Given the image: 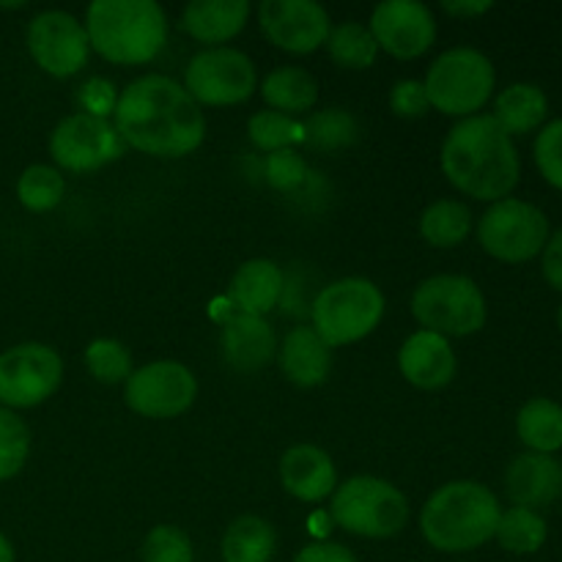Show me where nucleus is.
Segmentation results:
<instances>
[{"instance_id": "nucleus-1", "label": "nucleus", "mask_w": 562, "mask_h": 562, "mask_svg": "<svg viewBox=\"0 0 562 562\" xmlns=\"http://www.w3.org/2000/svg\"><path fill=\"white\" fill-rule=\"evenodd\" d=\"M115 130L126 146L151 157H184L203 143L206 119L181 82L146 75L115 97Z\"/></svg>"}, {"instance_id": "nucleus-2", "label": "nucleus", "mask_w": 562, "mask_h": 562, "mask_svg": "<svg viewBox=\"0 0 562 562\" xmlns=\"http://www.w3.org/2000/svg\"><path fill=\"white\" fill-rule=\"evenodd\" d=\"M442 170L450 184L477 201H503L519 184L521 162L508 132L494 115H470L442 143Z\"/></svg>"}, {"instance_id": "nucleus-3", "label": "nucleus", "mask_w": 562, "mask_h": 562, "mask_svg": "<svg viewBox=\"0 0 562 562\" xmlns=\"http://www.w3.org/2000/svg\"><path fill=\"white\" fill-rule=\"evenodd\" d=\"M91 49L113 64H148L168 42V16L157 0H93L86 14Z\"/></svg>"}, {"instance_id": "nucleus-4", "label": "nucleus", "mask_w": 562, "mask_h": 562, "mask_svg": "<svg viewBox=\"0 0 562 562\" xmlns=\"http://www.w3.org/2000/svg\"><path fill=\"white\" fill-rule=\"evenodd\" d=\"M499 514L492 488L475 481H453L437 488L423 505L420 530L439 552H472L492 541Z\"/></svg>"}, {"instance_id": "nucleus-5", "label": "nucleus", "mask_w": 562, "mask_h": 562, "mask_svg": "<svg viewBox=\"0 0 562 562\" xmlns=\"http://www.w3.org/2000/svg\"><path fill=\"white\" fill-rule=\"evenodd\" d=\"M329 516L351 536L393 538L409 521V503L384 477L355 475L335 488Z\"/></svg>"}, {"instance_id": "nucleus-6", "label": "nucleus", "mask_w": 562, "mask_h": 562, "mask_svg": "<svg viewBox=\"0 0 562 562\" xmlns=\"http://www.w3.org/2000/svg\"><path fill=\"white\" fill-rule=\"evenodd\" d=\"M311 316L313 329L329 349L357 344L382 322L384 294L366 278L335 280L318 291Z\"/></svg>"}, {"instance_id": "nucleus-7", "label": "nucleus", "mask_w": 562, "mask_h": 562, "mask_svg": "<svg viewBox=\"0 0 562 562\" xmlns=\"http://www.w3.org/2000/svg\"><path fill=\"white\" fill-rule=\"evenodd\" d=\"M494 66L481 49L453 47L445 49L428 69L426 97L431 108L445 115H475L494 91Z\"/></svg>"}, {"instance_id": "nucleus-8", "label": "nucleus", "mask_w": 562, "mask_h": 562, "mask_svg": "<svg viewBox=\"0 0 562 562\" xmlns=\"http://www.w3.org/2000/svg\"><path fill=\"white\" fill-rule=\"evenodd\" d=\"M412 316L428 333L464 338L486 324V300L467 274H434L412 294Z\"/></svg>"}, {"instance_id": "nucleus-9", "label": "nucleus", "mask_w": 562, "mask_h": 562, "mask_svg": "<svg viewBox=\"0 0 562 562\" xmlns=\"http://www.w3.org/2000/svg\"><path fill=\"white\" fill-rule=\"evenodd\" d=\"M483 250L505 263H525L536 258L549 241V220L532 203L503 198L492 203L477 223Z\"/></svg>"}, {"instance_id": "nucleus-10", "label": "nucleus", "mask_w": 562, "mask_h": 562, "mask_svg": "<svg viewBox=\"0 0 562 562\" xmlns=\"http://www.w3.org/2000/svg\"><path fill=\"white\" fill-rule=\"evenodd\" d=\"M258 86L256 64L234 47H212L192 55L184 71V88L195 102L228 108L252 97Z\"/></svg>"}, {"instance_id": "nucleus-11", "label": "nucleus", "mask_w": 562, "mask_h": 562, "mask_svg": "<svg viewBox=\"0 0 562 562\" xmlns=\"http://www.w3.org/2000/svg\"><path fill=\"white\" fill-rule=\"evenodd\" d=\"M64 382V360L53 346L20 344L0 355V404L31 409L55 395Z\"/></svg>"}, {"instance_id": "nucleus-12", "label": "nucleus", "mask_w": 562, "mask_h": 562, "mask_svg": "<svg viewBox=\"0 0 562 562\" xmlns=\"http://www.w3.org/2000/svg\"><path fill=\"white\" fill-rule=\"evenodd\" d=\"M198 382L192 371L181 362L159 360L132 371L126 379L124 401L132 412L151 420L179 417L195 404Z\"/></svg>"}, {"instance_id": "nucleus-13", "label": "nucleus", "mask_w": 562, "mask_h": 562, "mask_svg": "<svg viewBox=\"0 0 562 562\" xmlns=\"http://www.w3.org/2000/svg\"><path fill=\"white\" fill-rule=\"evenodd\" d=\"M126 143L113 121L91 113H75L49 135V154L64 170L88 173L124 154Z\"/></svg>"}, {"instance_id": "nucleus-14", "label": "nucleus", "mask_w": 562, "mask_h": 562, "mask_svg": "<svg viewBox=\"0 0 562 562\" xmlns=\"http://www.w3.org/2000/svg\"><path fill=\"white\" fill-rule=\"evenodd\" d=\"M27 49L33 60L53 77H71L86 66L91 42L88 31L69 11H42L27 25Z\"/></svg>"}, {"instance_id": "nucleus-15", "label": "nucleus", "mask_w": 562, "mask_h": 562, "mask_svg": "<svg viewBox=\"0 0 562 562\" xmlns=\"http://www.w3.org/2000/svg\"><path fill=\"white\" fill-rule=\"evenodd\" d=\"M258 20L274 47L285 53L307 55L327 44L329 14L316 0H263L258 5Z\"/></svg>"}, {"instance_id": "nucleus-16", "label": "nucleus", "mask_w": 562, "mask_h": 562, "mask_svg": "<svg viewBox=\"0 0 562 562\" xmlns=\"http://www.w3.org/2000/svg\"><path fill=\"white\" fill-rule=\"evenodd\" d=\"M368 27L379 49L401 60L423 55L437 38V20L420 0H382L373 9Z\"/></svg>"}, {"instance_id": "nucleus-17", "label": "nucleus", "mask_w": 562, "mask_h": 562, "mask_svg": "<svg viewBox=\"0 0 562 562\" xmlns=\"http://www.w3.org/2000/svg\"><path fill=\"white\" fill-rule=\"evenodd\" d=\"M223 357L234 371L256 373L278 355V335L263 316L234 311L223 322Z\"/></svg>"}, {"instance_id": "nucleus-18", "label": "nucleus", "mask_w": 562, "mask_h": 562, "mask_svg": "<svg viewBox=\"0 0 562 562\" xmlns=\"http://www.w3.org/2000/svg\"><path fill=\"white\" fill-rule=\"evenodd\" d=\"M398 368L409 384L420 390H442L456 379V351L445 335L420 333L409 335L398 351Z\"/></svg>"}, {"instance_id": "nucleus-19", "label": "nucleus", "mask_w": 562, "mask_h": 562, "mask_svg": "<svg viewBox=\"0 0 562 562\" xmlns=\"http://www.w3.org/2000/svg\"><path fill=\"white\" fill-rule=\"evenodd\" d=\"M505 492L516 508H547L562 494V464L547 453H521L505 472Z\"/></svg>"}, {"instance_id": "nucleus-20", "label": "nucleus", "mask_w": 562, "mask_h": 562, "mask_svg": "<svg viewBox=\"0 0 562 562\" xmlns=\"http://www.w3.org/2000/svg\"><path fill=\"white\" fill-rule=\"evenodd\" d=\"M280 483L302 503H322L335 492L338 472L333 459L316 445H294L280 459Z\"/></svg>"}, {"instance_id": "nucleus-21", "label": "nucleus", "mask_w": 562, "mask_h": 562, "mask_svg": "<svg viewBox=\"0 0 562 562\" xmlns=\"http://www.w3.org/2000/svg\"><path fill=\"white\" fill-rule=\"evenodd\" d=\"M280 368L296 387H316L333 371V349L318 338L316 329L300 324L280 344Z\"/></svg>"}, {"instance_id": "nucleus-22", "label": "nucleus", "mask_w": 562, "mask_h": 562, "mask_svg": "<svg viewBox=\"0 0 562 562\" xmlns=\"http://www.w3.org/2000/svg\"><path fill=\"white\" fill-rule=\"evenodd\" d=\"M252 5L247 0H192L181 25L195 42L225 44L247 25Z\"/></svg>"}, {"instance_id": "nucleus-23", "label": "nucleus", "mask_w": 562, "mask_h": 562, "mask_svg": "<svg viewBox=\"0 0 562 562\" xmlns=\"http://www.w3.org/2000/svg\"><path fill=\"white\" fill-rule=\"evenodd\" d=\"M285 289V278L280 267L269 258H250L236 269L231 280V300L241 313L267 316L280 302Z\"/></svg>"}, {"instance_id": "nucleus-24", "label": "nucleus", "mask_w": 562, "mask_h": 562, "mask_svg": "<svg viewBox=\"0 0 562 562\" xmlns=\"http://www.w3.org/2000/svg\"><path fill=\"white\" fill-rule=\"evenodd\" d=\"M549 113L547 93L532 82H516L508 86L494 102V121L514 135H527V132L538 130Z\"/></svg>"}, {"instance_id": "nucleus-25", "label": "nucleus", "mask_w": 562, "mask_h": 562, "mask_svg": "<svg viewBox=\"0 0 562 562\" xmlns=\"http://www.w3.org/2000/svg\"><path fill=\"white\" fill-rule=\"evenodd\" d=\"M263 102L285 115H296L311 110L318 102V82L302 66H280L269 71L261 82Z\"/></svg>"}, {"instance_id": "nucleus-26", "label": "nucleus", "mask_w": 562, "mask_h": 562, "mask_svg": "<svg viewBox=\"0 0 562 562\" xmlns=\"http://www.w3.org/2000/svg\"><path fill=\"white\" fill-rule=\"evenodd\" d=\"M278 549V532L261 516H239L223 536L225 562H272Z\"/></svg>"}, {"instance_id": "nucleus-27", "label": "nucleus", "mask_w": 562, "mask_h": 562, "mask_svg": "<svg viewBox=\"0 0 562 562\" xmlns=\"http://www.w3.org/2000/svg\"><path fill=\"white\" fill-rule=\"evenodd\" d=\"M516 431L530 453H547L562 448V406L549 398L527 401L516 417Z\"/></svg>"}, {"instance_id": "nucleus-28", "label": "nucleus", "mask_w": 562, "mask_h": 562, "mask_svg": "<svg viewBox=\"0 0 562 562\" xmlns=\"http://www.w3.org/2000/svg\"><path fill=\"white\" fill-rule=\"evenodd\" d=\"M472 212L461 201H434L420 217V234L434 247H456L470 236Z\"/></svg>"}, {"instance_id": "nucleus-29", "label": "nucleus", "mask_w": 562, "mask_h": 562, "mask_svg": "<svg viewBox=\"0 0 562 562\" xmlns=\"http://www.w3.org/2000/svg\"><path fill=\"white\" fill-rule=\"evenodd\" d=\"M494 538L510 554H532L547 543V521L538 510L508 508L499 514Z\"/></svg>"}, {"instance_id": "nucleus-30", "label": "nucleus", "mask_w": 562, "mask_h": 562, "mask_svg": "<svg viewBox=\"0 0 562 562\" xmlns=\"http://www.w3.org/2000/svg\"><path fill=\"white\" fill-rule=\"evenodd\" d=\"M329 58L344 69H368L376 60L379 44L362 22H340L327 36Z\"/></svg>"}, {"instance_id": "nucleus-31", "label": "nucleus", "mask_w": 562, "mask_h": 562, "mask_svg": "<svg viewBox=\"0 0 562 562\" xmlns=\"http://www.w3.org/2000/svg\"><path fill=\"white\" fill-rule=\"evenodd\" d=\"M305 130V146L318 148V151H338V148L351 146L357 140V119L344 108H327L313 113L302 124Z\"/></svg>"}, {"instance_id": "nucleus-32", "label": "nucleus", "mask_w": 562, "mask_h": 562, "mask_svg": "<svg viewBox=\"0 0 562 562\" xmlns=\"http://www.w3.org/2000/svg\"><path fill=\"white\" fill-rule=\"evenodd\" d=\"M247 135H250L252 146L261 151H283V148H294L296 143L305 140V130L294 115L278 113V110H261L247 124Z\"/></svg>"}, {"instance_id": "nucleus-33", "label": "nucleus", "mask_w": 562, "mask_h": 562, "mask_svg": "<svg viewBox=\"0 0 562 562\" xmlns=\"http://www.w3.org/2000/svg\"><path fill=\"white\" fill-rule=\"evenodd\" d=\"M66 190V181L58 168L53 165H31L22 170L20 181H16V198L31 212H49L60 203Z\"/></svg>"}, {"instance_id": "nucleus-34", "label": "nucleus", "mask_w": 562, "mask_h": 562, "mask_svg": "<svg viewBox=\"0 0 562 562\" xmlns=\"http://www.w3.org/2000/svg\"><path fill=\"white\" fill-rule=\"evenodd\" d=\"M86 366L97 382L119 384L132 376V355L121 340L113 338H97L88 344L86 349Z\"/></svg>"}, {"instance_id": "nucleus-35", "label": "nucleus", "mask_w": 562, "mask_h": 562, "mask_svg": "<svg viewBox=\"0 0 562 562\" xmlns=\"http://www.w3.org/2000/svg\"><path fill=\"white\" fill-rule=\"evenodd\" d=\"M31 453V431L16 412L0 406V481H9L25 467Z\"/></svg>"}, {"instance_id": "nucleus-36", "label": "nucleus", "mask_w": 562, "mask_h": 562, "mask_svg": "<svg viewBox=\"0 0 562 562\" xmlns=\"http://www.w3.org/2000/svg\"><path fill=\"white\" fill-rule=\"evenodd\" d=\"M143 562H192V541L173 525L154 527L140 549Z\"/></svg>"}, {"instance_id": "nucleus-37", "label": "nucleus", "mask_w": 562, "mask_h": 562, "mask_svg": "<svg viewBox=\"0 0 562 562\" xmlns=\"http://www.w3.org/2000/svg\"><path fill=\"white\" fill-rule=\"evenodd\" d=\"M263 176H267V181L274 190L291 192L305 184L307 165L294 148H283V151L267 154V159H263Z\"/></svg>"}, {"instance_id": "nucleus-38", "label": "nucleus", "mask_w": 562, "mask_h": 562, "mask_svg": "<svg viewBox=\"0 0 562 562\" xmlns=\"http://www.w3.org/2000/svg\"><path fill=\"white\" fill-rule=\"evenodd\" d=\"M536 162L543 179L562 190V119L552 121L538 132Z\"/></svg>"}, {"instance_id": "nucleus-39", "label": "nucleus", "mask_w": 562, "mask_h": 562, "mask_svg": "<svg viewBox=\"0 0 562 562\" xmlns=\"http://www.w3.org/2000/svg\"><path fill=\"white\" fill-rule=\"evenodd\" d=\"M390 108L395 115H404V119H420L428 113V97L426 86L420 80H401L395 82L393 91H390Z\"/></svg>"}, {"instance_id": "nucleus-40", "label": "nucleus", "mask_w": 562, "mask_h": 562, "mask_svg": "<svg viewBox=\"0 0 562 562\" xmlns=\"http://www.w3.org/2000/svg\"><path fill=\"white\" fill-rule=\"evenodd\" d=\"M294 562H357V558L349 552V549L340 547V543L322 541L302 549V552L294 558Z\"/></svg>"}, {"instance_id": "nucleus-41", "label": "nucleus", "mask_w": 562, "mask_h": 562, "mask_svg": "<svg viewBox=\"0 0 562 562\" xmlns=\"http://www.w3.org/2000/svg\"><path fill=\"white\" fill-rule=\"evenodd\" d=\"M543 278L552 289L562 291V228L549 236L547 247H543Z\"/></svg>"}, {"instance_id": "nucleus-42", "label": "nucleus", "mask_w": 562, "mask_h": 562, "mask_svg": "<svg viewBox=\"0 0 562 562\" xmlns=\"http://www.w3.org/2000/svg\"><path fill=\"white\" fill-rule=\"evenodd\" d=\"M442 9L456 16H477L492 9V0H456V3L453 0H445Z\"/></svg>"}, {"instance_id": "nucleus-43", "label": "nucleus", "mask_w": 562, "mask_h": 562, "mask_svg": "<svg viewBox=\"0 0 562 562\" xmlns=\"http://www.w3.org/2000/svg\"><path fill=\"white\" fill-rule=\"evenodd\" d=\"M0 562H14V547L3 532H0Z\"/></svg>"}, {"instance_id": "nucleus-44", "label": "nucleus", "mask_w": 562, "mask_h": 562, "mask_svg": "<svg viewBox=\"0 0 562 562\" xmlns=\"http://www.w3.org/2000/svg\"><path fill=\"white\" fill-rule=\"evenodd\" d=\"M558 322H560V333H562V307H560V316H558Z\"/></svg>"}]
</instances>
